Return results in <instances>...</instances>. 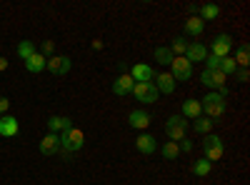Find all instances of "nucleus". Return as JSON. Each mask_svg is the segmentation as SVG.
Instances as JSON below:
<instances>
[{
  "label": "nucleus",
  "instance_id": "nucleus-1",
  "mask_svg": "<svg viewBox=\"0 0 250 185\" xmlns=\"http://www.w3.org/2000/svg\"><path fill=\"white\" fill-rule=\"evenodd\" d=\"M200 108H203V113H205V118H210L213 123L220 118V115H225V110H228V103H225V98L220 95V93H208L203 100H200Z\"/></svg>",
  "mask_w": 250,
  "mask_h": 185
},
{
  "label": "nucleus",
  "instance_id": "nucleus-2",
  "mask_svg": "<svg viewBox=\"0 0 250 185\" xmlns=\"http://www.w3.org/2000/svg\"><path fill=\"white\" fill-rule=\"evenodd\" d=\"M58 140H60V153L65 158H70V153H75V150H80L83 145H85V135H83L80 128H70L65 133H60Z\"/></svg>",
  "mask_w": 250,
  "mask_h": 185
},
{
  "label": "nucleus",
  "instance_id": "nucleus-3",
  "mask_svg": "<svg viewBox=\"0 0 250 185\" xmlns=\"http://www.w3.org/2000/svg\"><path fill=\"white\" fill-rule=\"evenodd\" d=\"M185 133H188V120L183 115H170L168 120H165V135H168L173 143L185 140Z\"/></svg>",
  "mask_w": 250,
  "mask_h": 185
},
{
  "label": "nucleus",
  "instance_id": "nucleus-4",
  "mask_svg": "<svg viewBox=\"0 0 250 185\" xmlns=\"http://www.w3.org/2000/svg\"><path fill=\"white\" fill-rule=\"evenodd\" d=\"M225 80H228V75H223L220 70H203V73H200V83H203V85H208V88H213V90H215V93H220L223 98H228Z\"/></svg>",
  "mask_w": 250,
  "mask_h": 185
},
{
  "label": "nucleus",
  "instance_id": "nucleus-5",
  "mask_svg": "<svg viewBox=\"0 0 250 185\" xmlns=\"http://www.w3.org/2000/svg\"><path fill=\"white\" fill-rule=\"evenodd\" d=\"M203 153H205V160H220L223 153H225V145H223V138L213 135V133H208L203 138Z\"/></svg>",
  "mask_w": 250,
  "mask_h": 185
},
{
  "label": "nucleus",
  "instance_id": "nucleus-6",
  "mask_svg": "<svg viewBox=\"0 0 250 185\" xmlns=\"http://www.w3.org/2000/svg\"><path fill=\"white\" fill-rule=\"evenodd\" d=\"M130 95H135V98L143 103V105H153V103L160 98V93H158L155 83H135Z\"/></svg>",
  "mask_w": 250,
  "mask_h": 185
},
{
  "label": "nucleus",
  "instance_id": "nucleus-7",
  "mask_svg": "<svg viewBox=\"0 0 250 185\" xmlns=\"http://www.w3.org/2000/svg\"><path fill=\"white\" fill-rule=\"evenodd\" d=\"M233 45H235L233 35H228V33L215 35V40L210 43V55H215V58H228V55H230V50H233Z\"/></svg>",
  "mask_w": 250,
  "mask_h": 185
},
{
  "label": "nucleus",
  "instance_id": "nucleus-8",
  "mask_svg": "<svg viewBox=\"0 0 250 185\" xmlns=\"http://www.w3.org/2000/svg\"><path fill=\"white\" fill-rule=\"evenodd\" d=\"M70 68H73V60L68 55H50L45 63V70H50L53 75H68Z\"/></svg>",
  "mask_w": 250,
  "mask_h": 185
},
{
  "label": "nucleus",
  "instance_id": "nucleus-9",
  "mask_svg": "<svg viewBox=\"0 0 250 185\" xmlns=\"http://www.w3.org/2000/svg\"><path fill=\"white\" fill-rule=\"evenodd\" d=\"M170 75L175 80H190L193 78V65L188 63L185 58H173V63H170Z\"/></svg>",
  "mask_w": 250,
  "mask_h": 185
},
{
  "label": "nucleus",
  "instance_id": "nucleus-10",
  "mask_svg": "<svg viewBox=\"0 0 250 185\" xmlns=\"http://www.w3.org/2000/svg\"><path fill=\"white\" fill-rule=\"evenodd\" d=\"M130 78L138 80V83H153V80H155V70L148 63H138V65L130 68Z\"/></svg>",
  "mask_w": 250,
  "mask_h": 185
},
{
  "label": "nucleus",
  "instance_id": "nucleus-11",
  "mask_svg": "<svg viewBox=\"0 0 250 185\" xmlns=\"http://www.w3.org/2000/svg\"><path fill=\"white\" fill-rule=\"evenodd\" d=\"M205 58H208V48L200 45V43H188V50H185V60L188 63H205Z\"/></svg>",
  "mask_w": 250,
  "mask_h": 185
},
{
  "label": "nucleus",
  "instance_id": "nucleus-12",
  "mask_svg": "<svg viewBox=\"0 0 250 185\" xmlns=\"http://www.w3.org/2000/svg\"><path fill=\"white\" fill-rule=\"evenodd\" d=\"M135 148H138V153H140V155H153V153L158 150V143H155V138H153V135L143 133V135L135 140Z\"/></svg>",
  "mask_w": 250,
  "mask_h": 185
},
{
  "label": "nucleus",
  "instance_id": "nucleus-13",
  "mask_svg": "<svg viewBox=\"0 0 250 185\" xmlns=\"http://www.w3.org/2000/svg\"><path fill=\"white\" fill-rule=\"evenodd\" d=\"M155 88H158V93H163V95L175 93V78H173L170 73H160V75H155Z\"/></svg>",
  "mask_w": 250,
  "mask_h": 185
},
{
  "label": "nucleus",
  "instance_id": "nucleus-14",
  "mask_svg": "<svg viewBox=\"0 0 250 185\" xmlns=\"http://www.w3.org/2000/svg\"><path fill=\"white\" fill-rule=\"evenodd\" d=\"M48 128H50L53 135H60V133H65V130L73 128V120L65 118V115H53V118L48 120Z\"/></svg>",
  "mask_w": 250,
  "mask_h": 185
},
{
  "label": "nucleus",
  "instance_id": "nucleus-15",
  "mask_svg": "<svg viewBox=\"0 0 250 185\" xmlns=\"http://www.w3.org/2000/svg\"><path fill=\"white\" fill-rule=\"evenodd\" d=\"M40 153H43L45 158H50V155L60 153V140H58V135L48 133L43 140H40Z\"/></svg>",
  "mask_w": 250,
  "mask_h": 185
},
{
  "label": "nucleus",
  "instance_id": "nucleus-16",
  "mask_svg": "<svg viewBox=\"0 0 250 185\" xmlns=\"http://www.w3.org/2000/svg\"><path fill=\"white\" fill-rule=\"evenodd\" d=\"M133 85H135V80L130 78V75H120V78H115V83H113V93L115 95H130L133 93Z\"/></svg>",
  "mask_w": 250,
  "mask_h": 185
},
{
  "label": "nucleus",
  "instance_id": "nucleus-17",
  "mask_svg": "<svg viewBox=\"0 0 250 185\" xmlns=\"http://www.w3.org/2000/svg\"><path fill=\"white\" fill-rule=\"evenodd\" d=\"M128 125L135 128V130H145V128L150 125V115L145 113V110H133V113L128 115Z\"/></svg>",
  "mask_w": 250,
  "mask_h": 185
},
{
  "label": "nucleus",
  "instance_id": "nucleus-18",
  "mask_svg": "<svg viewBox=\"0 0 250 185\" xmlns=\"http://www.w3.org/2000/svg\"><path fill=\"white\" fill-rule=\"evenodd\" d=\"M18 130H20V125H18V120L13 115H3V118H0V135H3V138H15Z\"/></svg>",
  "mask_w": 250,
  "mask_h": 185
},
{
  "label": "nucleus",
  "instance_id": "nucleus-19",
  "mask_svg": "<svg viewBox=\"0 0 250 185\" xmlns=\"http://www.w3.org/2000/svg\"><path fill=\"white\" fill-rule=\"evenodd\" d=\"M45 63H48V58L43 53H33L28 60H25V70L28 73H43L45 70Z\"/></svg>",
  "mask_w": 250,
  "mask_h": 185
},
{
  "label": "nucleus",
  "instance_id": "nucleus-20",
  "mask_svg": "<svg viewBox=\"0 0 250 185\" xmlns=\"http://www.w3.org/2000/svg\"><path fill=\"white\" fill-rule=\"evenodd\" d=\"M200 115H203L200 100L190 98V100H185V103H183V118H185V120H195V118H200Z\"/></svg>",
  "mask_w": 250,
  "mask_h": 185
},
{
  "label": "nucleus",
  "instance_id": "nucleus-21",
  "mask_svg": "<svg viewBox=\"0 0 250 185\" xmlns=\"http://www.w3.org/2000/svg\"><path fill=\"white\" fill-rule=\"evenodd\" d=\"M203 30H205V23H203V20L198 18V15H193V18H188L185 20V33L188 35H203Z\"/></svg>",
  "mask_w": 250,
  "mask_h": 185
},
{
  "label": "nucleus",
  "instance_id": "nucleus-22",
  "mask_svg": "<svg viewBox=\"0 0 250 185\" xmlns=\"http://www.w3.org/2000/svg\"><path fill=\"white\" fill-rule=\"evenodd\" d=\"M198 13H200L198 18L205 23V20H215V18L220 15V8H218V5H213V3H205V5H200V8H198Z\"/></svg>",
  "mask_w": 250,
  "mask_h": 185
},
{
  "label": "nucleus",
  "instance_id": "nucleus-23",
  "mask_svg": "<svg viewBox=\"0 0 250 185\" xmlns=\"http://www.w3.org/2000/svg\"><path fill=\"white\" fill-rule=\"evenodd\" d=\"M235 65L238 68H248V63H250V48H248V43H240L238 45V53H235Z\"/></svg>",
  "mask_w": 250,
  "mask_h": 185
},
{
  "label": "nucleus",
  "instance_id": "nucleus-24",
  "mask_svg": "<svg viewBox=\"0 0 250 185\" xmlns=\"http://www.w3.org/2000/svg\"><path fill=\"white\" fill-rule=\"evenodd\" d=\"M190 170H193L198 178H208V175H210V170H213V163L205 160V158H203V160H195Z\"/></svg>",
  "mask_w": 250,
  "mask_h": 185
},
{
  "label": "nucleus",
  "instance_id": "nucleus-25",
  "mask_svg": "<svg viewBox=\"0 0 250 185\" xmlns=\"http://www.w3.org/2000/svg\"><path fill=\"white\" fill-rule=\"evenodd\" d=\"M193 128H195V133L208 135V133L213 130V120H210V118H205V115H200V118H195V120H193Z\"/></svg>",
  "mask_w": 250,
  "mask_h": 185
},
{
  "label": "nucleus",
  "instance_id": "nucleus-26",
  "mask_svg": "<svg viewBox=\"0 0 250 185\" xmlns=\"http://www.w3.org/2000/svg\"><path fill=\"white\" fill-rule=\"evenodd\" d=\"M173 58H175V55L170 53V48H165V45H158V48H155V60H158L160 65H170Z\"/></svg>",
  "mask_w": 250,
  "mask_h": 185
},
{
  "label": "nucleus",
  "instance_id": "nucleus-27",
  "mask_svg": "<svg viewBox=\"0 0 250 185\" xmlns=\"http://www.w3.org/2000/svg\"><path fill=\"white\" fill-rule=\"evenodd\" d=\"M160 153H163V158H165V160H175V158L180 155V148H178V143L168 140V143H165V145L160 148Z\"/></svg>",
  "mask_w": 250,
  "mask_h": 185
},
{
  "label": "nucleus",
  "instance_id": "nucleus-28",
  "mask_svg": "<svg viewBox=\"0 0 250 185\" xmlns=\"http://www.w3.org/2000/svg\"><path fill=\"white\" fill-rule=\"evenodd\" d=\"M185 50H188V40L185 38H175L173 43H170V53L175 58H185Z\"/></svg>",
  "mask_w": 250,
  "mask_h": 185
},
{
  "label": "nucleus",
  "instance_id": "nucleus-29",
  "mask_svg": "<svg viewBox=\"0 0 250 185\" xmlns=\"http://www.w3.org/2000/svg\"><path fill=\"white\" fill-rule=\"evenodd\" d=\"M33 53H38V50H35V45L30 43V40H23V43L18 45V58H20V60H28Z\"/></svg>",
  "mask_w": 250,
  "mask_h": 185
},
{
  "label": "nucleus",
  "instance_id": "nucleus-30",
  "mask_svg": "<svg viewBox=\"0 0 250 185\" xmlns=\"http://www.w3.org/2000/svg\"><path fill=\"white\" fill-rule=\"evenodd\" d=\"M223 75H233L235 70H238V65H235V60L228 55V58H220V68H218Z\"/></svg>",
  "mask_w": 250,
  "mask_h": 185
},
{
  "label": "nucleus",
  "instance_id": "nucleus-31",
  "mask_svg": "<svg viewBox=\"0 0 250 185\" xmlns=\"http://www.w3.org/2000/svg\"><path fill=\"white\" fill-rule=\"evenodd\" d=\"M218 68H220V58H215V55L208 53V58H205V70H218Z\"/></svg>",
  "mask_w": 250,
  "mask_h": 185
},
{
  "label": "nucleus",
  "instance_id": "nucleus-32",
  "mask_svg": "<svg viewBox=\"0 0 250 185\" xmlns=\"http://www.w3.org/2000/svg\"><path fill=\"white\" fill-rule=\"evenodd\" d=\"M233 75H235V80H238V83H248V80H250V73H248V68H238Z\"/></svg>",
  "mask_w": 250,
  "mask_h": 185
},
{
  "label": "nucleus",
  "instance_id": "nucleus-33",
  "mask_svg": "<svg viewBox=\"0 0 250 185\" xmlns=\"http://www.w3.org/2000/svg\"><path fill=\"white\" fill-rule=\"evenodd\" d=\"M8 108H10V100L0 95V118H3V115H8Z\"/></svg>",
  "mask_w": 250,
  "mask_h": 185
},
{
  "label": "nucleus",
  "instance_id": "nucleus-34",
  "mask_svg": "<svg viewBox=\"0 0 250 185\" xmlns=\"http://www.w3.org/2000/svg\"><path fill=\"white\" fill-rule=\"evenodd\" d=\"M178 148H180V153H190V150H193V143H190V140H180Z\"/></svg>",
  "mask_w": 250,
  "mask_h": 185
},
{
  "label": "nucleus",
  "instance_id": "nucleus-35",
  "mask_svg": "<svg viewBox=\"0 0 250 185\" xmlns=\"http://www.w3.org/2000/svg\"><path fill=\"white\" fill-rule=\"evenodd\" d=\"M43 53H53V43H50V40H45V43H43Z\"/></svg>",
  "mask_w": 250,
  "mask_h": 185
},
{
  "label": "nucleus",
  "instance_id": "nucleus-36",
  "mask_svg": "<svg viewBox=\"0 0 250 185\" xmlns=\"http://www.w3.org/2000/svg\"><path fill=\"white\" fill-rule=\"evenodd\" d=\"M5 68H8V60H5V58H0V70H5Z\"/></svg>",
  "mask_w": 250,
  "mask_h": 185
}]
</instances>
